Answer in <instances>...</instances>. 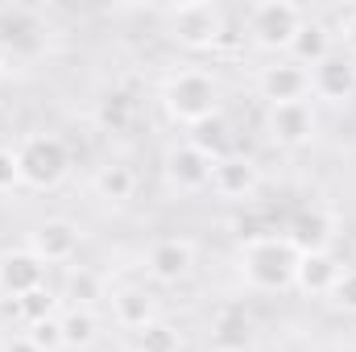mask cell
I'll return each instance as SVG.
<instances>
[{"label":"cell","mask_w":356,"mask_h":352,"mask_svg":"<svg viewBox=\"0 0 356 352\" xmlns=\"http://www.w3.org/2000/svg\"><path fill=\"white\" fill-rule=\"evenodd\" d=\"M298 257H302V249L290 237H257L241 253V273L253 290L282 294V290H294Z\"/></svg>","instance_id":"1"},{"label":"cell","mask_w":356,"mask_h":352,"mask_svg":"<svg viewBox=\"0 0 356 352\" xmlns=\"http://www.w3.org/2000/svg\"><path fill=\"white\" fill-rule=\"evenodd\" d=\"M162 108H166L170 120L199 129V125L220 116V83L207 71H199V67L170 71L166 83H162Z\"/></svg>","instance_id":"2"},{"label":"cell","mask_w":356,"mask_h":352,"mask_svg":"<svg viewBox=\"0 0 356 352\" xmlns=\"http://www.w3.org/2000/svg\"><path fill=\"white\" fill-rule=\"evenodd\" d=\"M13 150L21 162V182L33 191H54L71 175V150L58 133H25Z\"/></svg>","instance_id":"3"},{"label":"cell","mask_w":356,"mask_h":352,"mask_svg":"<svg viewBox=\"0 0 356 352\" xmlns=\"http://www.w3.org/2000/svg\"><path fill=\"white\" fill-rule=\"evenodd\" d=\"M162 25H166V38L178 42L182 50H211L228 33V21H224L220 4H178V8H166Z\"/></svg>","instance_id":"4"},{"label":"cell","mask_w":356,"mask_h":352,"mask_svg":"<svg viewBox=\"0 0 356 352\" xmlns=\"http://www.w3.org/2000/svg\"><path fill=\"white\" fill-rule=\"evenodd\" d=\"M302 21H307V13H302L298 4H290V0L253 4V8L245 13V25H249L253 46H261V50H269V54H286Z\"/></svg>","instance_id":"5"},{"label":"cell","mask_w":356,"mask_h":352,"mask_svg":"<svg viewBox=\"0 0 356 352\" xmlns=\"http://www.w3.org/2000/svg\"><path fill=\"white\" fill-rule=\"evenodd\" d=\"M319 133V112L315 99H298V104H266V137L282 150H302L311 145Z\"/></svg>","instance_id":"6"},{"label":"cell","mask_w":356,"mask_h":352,"mask_svg":"<svg viewBox=\"0 0 356 352\" xmlns=\"http://www.w3.org/2000/svg\"><path fill=\"white\" fill-rule=\"evenodd\" d=\"M211 170H216V158L195 141H175L162 158V175L178 195H203L211 186Z\"/></svg>","instance_id":"7"},{"label":"cell","mask_w":356,"mask_h":352,"mask_svg":"<svg viewBox=\"0 0 356 352\" xmlns=\"http://www.w3.org/2000/svg\"><path fill=\"white\" fill-rule=\"evenodd\" d=\"M199 262V249L191 237H158L149 249H145V273L162 286H178L195 273Z\"/></svg>","instance_id":"8"},{"label":"cell","mask_w":356,"mask_h":352,"mask_svg":"<svg viewBox=\"0 0 356 352\" xmlns=\"http://www.w3.org/2000/svg\"><path fill=\"white\" fill-rule=\"evenodd\" d=\"M79 224H71V220H63V216H50V220H42V224H33V232H29V253L33 257H42L46 265H71L75 262V253H79Z\"/></svg>","instance_id":"9"},{"label":"cell","mask_w":356,"mask_h":352,"mask_svg":"<svg viewBox=\"0 0 356 352\" xmlns=\"http://www.w3.org/2000/svg\"><path fill=\"white\" fill-rule=\"evenodd\" d=\"M257 91H261L266 104H298V99H311V71L282 54L269 67H261Z\"/></svg>","instance_id":"10"},{"label":"cell","mask_w":356,"mask_h":352,"mask_svg":"<svg viewBox=\"0 0 356 352\" xmlns=\"http://www.w3.org/2000/svg\"><path fill=\"white\" fill-rule=\"evenodd\" d=\"M46 269H50V265L42 262V257H33L29 249H8V253H0V294L17 303V298L42 290V286H46Z\"/></svg>","instance_id":"11"},{"label":"cell","mask_w":356,"mask_h":352,"mask_svg":"<svg viewBox=\"0 0 356 352\" xmlns=\"http://www.w3.org/2000/svg\"><path fill=\"white\" fill-rule=\"evenodd\" d=\"M261 186V166L245 154H220L216 158V170H211V191L220 199H253Z\"/></svg>","instance_id":"12"},{"label":"cell","mask_w":356,"mask_h":352,"mask_svg":"<svg viewBox=\"0 0 356 352\" xmlns=\"http://www.w3.org/2000/svg\"><path fill=\"white\" fill-rule=\"evenodd\" d=\"M311 95L323 104H348L356 95V63L348 54H327L323 63L311 67Z\"/></svg>","instance_id":"13"},{"label":"cell","mask_w":356,"mask_h":352,"mask_svg":"<svg viewBox=\"0 0 356 352\" xmlns=\"http://www.w3.org/2000/svg\"><path fill=\"white\" fill-rule=\"evenodd\" d=\"M108 307H112V323L116 328H124V332H145L149 323H158L162 315H158V298H154V290H145V286H116L112 294H108Z\"/></svg>","instance_id":"14"},{"label":"cell","mask_w":356,"mask_h":352,"mask_svg":"<svg viewBox=\"0 0 356 352\" xmlns=\"http://www.w3.org/2000/svg\"><path fill=\"white\" fill-rule=\"evenodd\" d=\"M340 273H344V265H340V257L332 249H307L298 257L294 290H302V294H332L336 282H340Z\"/></svg>","instance_id":"15"},{"label":"cell","mask_w":356,"mask_h":352,"mask_svg":"<svg viewBox=\"0 0 356 352\" xmlns=\"http://www.w3.org/2000/svg\"><path fill=\"white\" fill-rule=\"evenodd\" d=\"M327 54H336V38H332V25H323V21H315V17H307L302 25H298V33H294V42H290V50H286V58H294L298 67H315V63H323Z\"/></svg>","instance_id":"16"},{"label":"cell","mask_w":356,"mask_h":352,"mask_svg":"<svg viewBox=\"0 0 356 352\" xmlns=\"http://www.w3.org/2000/svg\"><path fill=\"white\" fill-rule=\"evenodd\" d=\"M91 195L104 199V203H112V207L133 203V195H137V170H133L129 162H104V166H95V175H91Z\"/></svg>","instance_id":"17"},{"label":"cell","mask_w":356,"mask_h":352,"mask_svg":"<svg viewBox=\"0 0 356 352\" xmlns=\"http://www.w3.org/2000/svg\"><path fill=\"white\" fill-rule=\"evenodd\" d=\"M0 33H4L8 58H17V54H38V50L46 46V29H42V21H38L33 13H25V8L4 13V17H0Z\"/></svg>","instance_id":"18"},{"label":"cell","mask_w":356,"mask_h":352,"mask_svg":"<svg viewBox=\"0 0 356 352\" xmlns=\"http://www.w3.org/2000/svg\"><path fill=\"white\" fill-rule=\"evenodd\" d=\"M58 323H63V349H71V352H83V349H91V344L99 340V315L88 311V307L63 311Z\"/></svg>","instance_id":"19"},{"label":"cell","mask_w":356,"mask_h":352,"mask_svg":"<svg viewBox=\"0 0 356 352\" xmlns=\"http://www.w3.org/2000/svg\"><path fill=\"white\" fill-rule=\"evenodd\" d=\"M224 349H241L245 340H249V315L241 311V307H224L220 315H216V332H211Z\"/></svg>","instance_id":"20"},{"label":"cell","mask_w":356,"mask_h":352,"mask_svg":"<svg viewBox=\"0 0 356 352\" xmlns=\"http://www.w3.org/2000/svg\"><path fill=\"white\" fill-rule=\"evenodd\" d=\"M67 298H71V307H88V311H95V303L104 298V282H99L95 273H88V269H71Z\"/></svg>","instance_id":"21"},{"label":"cell","mask_w":356,"mask_h":352,"mask_svg":"<svg viewBox=\"0 0 356 352\" xmlns=\"http://www.w3.org/2000/svg\"><path fill=\"white\" fill-rule=\"evenodd\" d=\"M178 349H182V336L166 319H158L145 332H137V352H178Z\"/></svg>","instance_id":"22"},{"label":"cell","mask_w":356,"mask_h":352,"mask_svg":"<svg viewBox=\"0 0 356 352\" xmlns=\"http://www.w3.org/2000/svg\"><path fill=\"white\" fill-rule=\"evenodd\" d=\"M54 307H58V294L54 290H33V294H25V298H17V311L25 315V323H38V319H50L54 315Z\"/></svg>","instance_id":"23"},{"label":"cell","mask_w":356,"mask_h":352,"mask_svg":"<svg viewBox=\"0 0 356 352\" xmlns=\"http://www.w3.org/2000/svg\"><path fill=\"white\" fill-rule=\"evenodd\" d=\"M25 336H29L42 352H58L63 349V323H58V315L38 319V323H25Z\"/></svg>","instance_id":"24"},{"label":"cell","mask_w":356,"mask_h":352,"mask_svg":"<svg viewBox=\"0 0 356 352\" xmlns=\"http://www.w3.org/2000/svg\"><path fill=\"white\" fill-rule=\"evenodd\" d=\"M332 38H336V50H340V54H348V58L356 63V8H344V13L336 17Z\"/></svg>","instance_id":"25"},{"label":"cell","mask_w":356,"mask_h":352,"mask_svg":"<svg viewBox=\"0 0 356 352\" xmlns=\"http://www.w3.org/2000/svg\"><path fill=\"white\" fill-rule=\"evenodd\" d=\"M340 311H348L356 315V265H344V273H340V282H336V290L327 294Z\"/></svg>","instance_id":"26"},{"label":"cell","mask_w":356,"mask_h":352,"mask_svg":"<svg viewBox=\"0 0 356 352\" xmlns=\"http://www.w3.org/2000/svg\"><path fill=\"white\" fill-rule=\"evenodd\" d=\"M21 186V162H17V150L13 145H0V195L17 191Z\"/></svg>","instance_id":"27"},{"label":"cell","mask_w":356,"mask_h":352,"mask_svg":"<svg viewBox=\"0 0 356 352\" xmlns=\"http://www.w3.org/2000/svg\"><path fill=\"white\" fill-rule=\"evenodd\" d=\"M0 352H42L25 332H17V336H0Z\"/></svg>","instance_id":"28"},{"label":"cell","mask_w":356,"mask_h":352,"mask_svg":"<svg viewBox=\"0 0 356 352\" xmlns=\"http://www.w3.org/2000/svg\"><path fill=\"white\" fill-rule=\"evenodd\" d=\"M8 63H13V58H8V46H4V33H0V71H4Z\"/></svg>","instance_id":"29"}]
</instances>
